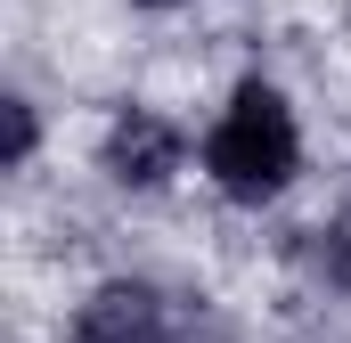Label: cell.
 Listing matches in <instances>:
<instances>
[{"mask_svg":"<svg viewBox=\"0 0 351 343\" xmlns=\"http://www.w3.org/2000/svg\"><path fill=\"white\" fill-rule=\"evenodd\" d=\"M294 115H286V98L269 82H245L229 98V115H221V131L204 139V172L237 196V204H262L278 196L286 180H294Z\"/></svg>","mask_w":351,"mask_h":343,"instance_id":"obj_1","label":"cell"},{"mask_svg":"<svg viewBox=\"0 0 351 343\" xmlns=\"http://www.w3.org/2000/svg\"><path fill=\"white\" fill-rule=\"evenodd\" d=\"M319 254H327V278H335V286H351V204L327 221V246H319Z\"/></svg>","mask_w":351,"mask_h":343,"instance_id":"obj_4","label":"cell"},{"mask_svg":"<svg viewBox=\"0 0 351 343\" xmlns=\"http://www.w3.org/2000/svg\"><path fill=\"white\" fill-rule=\"evenodd\" d=\"M106 172L123 180V188H164L180 172V131L164 123V115H123L114 131H106Z\"/></svg>","mask_w":351,"mask_h":343,"instance_id":"obj_3","label":"cell"},{"mask_svg":"<svg viewBox=\"0 0 351 343\" xmlns=\"http://www.w3.org/2000/svg\"><path fill=\"white\" fill-rule=\"evenodd\" d=\"M74 343H172V311H164L156 286L114 278L74 311Z\"/></svg>","mask_w":351,"mask_h":343,"instance_id":"obj_2","label":"cell"},{"mask_svg":"<svg viewBox=\"0 0 351 343\" xmlns=\"http://www.w3.org/2000/svg\"><path fill=\"white\" fill-rule=\"evenodd\" d=\"M33 139H41V131H33V106H25V98H8V164H25V156H33Z\"/></svg>","mask_w":351,"mask_h":343,"instance_id":"obj_5","label":"cell"},{"mask_svg":"<svg viewBox=\"0 0 351 343\" xmlns=\"http://www.w3.org/2000/svg\"><path fill=\"white\" fill-rule=\"evenodd\" d=\"M147 8H180V0H147Z\"/></svg>","mask_w":351,"mask_h":343,"instance_id":"obj_6","label":"cell"}]
</instances>
